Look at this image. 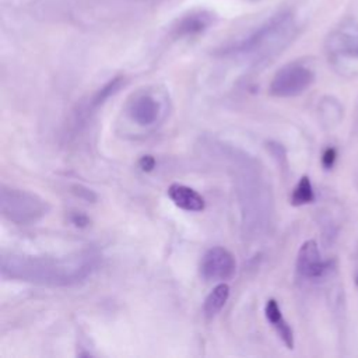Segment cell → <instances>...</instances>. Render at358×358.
<instances>
[{
    "label": "cell",
    "instance_id": "cell-1",
    "mask_svg": "<svg viewBox=\"0 0 358 358\" xmlns=\"http://www.w3.org/2000/svg\"><path fill=\"white\" fill-rule=\"evenodd\" d=\"M99 264V255L81 250L64 256L3 253L0 273L4 280L45 287H71L90 278Z\"/></svg>",
    "mask_w": 358,
    "mask_h": 358
},
{
    "label": "cell",
    "instance_id": "cell-2",
    "mask_svg": "<svg viewBox=\"0 0 358 358\" xmlns=\"http://www.w3.org/2000/svg\"><path fill=\"white\" fill-rule=\"evenodd\" d=\"M213 147L232 173L243 234L250 238L262 235L270 222L273 199L259 161L236 147L222 143Z\"/></svg>",
    "mask_w": 358,
    "mask_h": 358
},
{
    "label": "cell",
    "instance_id": "cell-3",
    "mask_svg": "<svg viewBox=\"0 0 358 358\" xmlns=\"http://www.w3.org/2000/svg\"><path fill=\"white\" fill-rule=\"evenodd\" d=\"M296 31L298 27L294 15L288 11L278 13L245 39L227 48L222 55L241 57L253 64L266 63L292 42Z\"/></svg>",
    "mask_w": 358,
    "mask_h": 358
},
{
    "label": "cell",
    "instance_id": "cell-4",
    "mask_svg": "<svg viewBox=\"0 0 358 358\" xmlns=\"http://www.w3.org/2000/svg\"><path fill=\"white\" fill-rule=\"evenodd\" d=\"M0 211L10 222L31 225L41 221L50 211V204L36 193L1 185Z\"/></svg>",
    "mask_w": 358,
    "mask_h": 358
},
{
    "label": "cell",
    "instance_id": "cell-5",
    "mask_svg": "<svg viewBox=\"0 0 358 358\" xmlns=\"http://www.w3.org/2000/svg\"><path fill=\"white\" fill-rule=\"evenodd\" d=\"M313 71L298 62L282 66L273 77L268 92L277 98H291L305 92L313 83Z\"/></svg>",
    "mask_w": 358,
    "mask_h": 358
},
{
    "label": "cell",
    "instance_id": "cell-6",
    "mask_svg": "<svg viewBox=\"0 0 358 358\" xmlns=\"http://www.w3.org/2000/svg\"><path fill=\"white\" fill-rule=\"evenodd\" d=\"M161 113V101L151 90H141L136 92L126 105V115L134 124L140 127H150L157 124Z\"/></svg>",
    "mask_w": 358,
    "mask_h": 358
},
{
    "label": "cell",
    "instance_id": "cell-7",
    "mask_svg": "<svg viewBox=\"0 0 358 358\" xmlns=\"http://www.w3.org/2000/svg\"><path fill=\"white\" fill-rule=\"evenodd\" d=\"M235 271L236 260L234 255L222 246L208 249L201 257L200 275L206 281H225L232 278Z\"/></svg>",
    "mask_w": 358,
    "mask_h": 358
},
{
    "label": "cell",
    "instance_id": "cell-8",
    "mask_svg": "<svg viewBox=\"0 0 358 358\" xmlns=\"http://www.w3.org/2000/svg\"><path fill=\"white\" fill-rule=\"evenodd\" d=\"M329 268V263L322 260L317 243L309 239L302 243L296 256V270L305 278H319Z\"/></svg>",
    "mask_w": 358,
    "mask_h": 358
},
{
    "label": "cell",
    "instance_id": "cell-9",
    "mask_svg": "<svg viewBox=\"0 0 358 358\" xmlns=\"http://www.w3.org/2000/svg\"><path fill=\"white\" fill-rule=\"evenodd\" d=\"M214 22V15L206 10H194L183 15L173 27V35L178 38L193 36L204 32Z\"/></svg>",
    "mask_w": 358,
    "mask_h": 358
},
{
    "label": "cell",
    "instance_id": "cell-10",
    "mask_svg": "<svg viewBox=\"0 0 358 358\" xmlns=\"http://www.w3.org/2000/svg\"><path fill=\"white\" fill-rule=\"evenodd\" d=\"M168 196L176 207H179L185 211L199 213V211H203L206 207L204 197L200 193H197L194 189L180 185V183H172L168 187Z\"/></svg>",
    "mask_w": 358,
    "mask_h": 358
},
{
    "label": "cell",
    "instance_id": "cell-11",
    "mask_svg": "<svg viewBox=\"0 0 358 358\" xmlns=\"http://www.w3.org/2000/svg\"><path fill=\"white\" fill-rule=\"evenodd\" d=\"M264 315L266 319L271 323V326L275 329L277 334L281 337L282 343L287 345V348H294V333L291 326L287 323V320L282 317L281 309L275 299H268L264 306Z\"/></svg>",
    "mask_w": 358,
    "mask_h": 358
},
{
    "label": "cell",
    "instance_id": "cell-12",
    "mask_svg": "<svg viewBox=\"0 0 358 358\" xmlns=\"http://www.w3.org/2000/svg\"><path fill=\"white\" fill-rule=\"evenodd\" d=\"M329 52L331 55H352L358 56V31H338L329 38Z\"/></svg>",
    "mask_w": 358,
    "mask_h": 358
},
{
    "label": "cell",
    "instance_id": "cell-13",
    "mask_svg": "<svg viewBox=\"0 0 358 358\" xmlns=\"http://www.w3.org/2000/svg\"><path fill=\"white\" fill-rule=\"evenodd\" d=\"M229 298V287L225 282H220L217 284L213 291L207 295L204 305H203V312L206 315V317L211 319L214 316H217L221 309L225 306L227 301Z\"/></svg>",
    "mask_w": 358,
    "mask_h": 358
},
{
    "label": "cell",
    "instance_id": "cell-14",
    "mask_svg": "<svg viewBox=\"0 0 358 358\" xmlns=\"http://www.w3.org/2000/svg\"><path fill=\"white\" fill-rule=\"evenodd\" d=\"M124 84V78L123 77H115L112 80H109L105 85H102L90 99L88 106H87V112L91 113L94 110H96L99 106H102L110 96H113Z\"/></svg>",
    "mask_w": 358,
    "mask_h": 358
},
{
    "label": "cell",
    "instance_id": "cell-15",
    "mask_svg": "<svg viewBox=\"0 0 358 358\" xmlns=\"http://www.w3.org/2000/svg\"><path fill=\"white\" fill-rule=\"evenodd\" d=\"M313 200H315V193H313L312 183L308 176H302L291 194V203L294 206H303V204L312 203Z\"/></svg>",
    "mask_w": 358,
    "mask_h": 358
},
{
    "label": "cell",
    "instance_id": "cell-16",
    "mask_svg": "<svg viewBox=\"0 0 358 358\" xmlns=\"http://www.w3.org/2000/svg\"><path fill=\"white\" fill-rule=\"evenodd\" d=\"M267 150L271 152V155L281 164V162H285V150L281 144L278 143H274V141H270L267 143Z\"/></svg>",
    "mask_w": 358,
    "mask_h": 358
},
{
    "label": "cell",
    "instance_id": "cell-17",
    "mask_svg": "<svg viewBox=\"0 0 358 358\" xmlns=\"http://www.w3.org/2000/svg\"><path fill=\"white\" fill-rule=\"evenodd\" d=\"M337 158V152L333 147H329L324 150L323 155H322V164L326 169H330L333 165H334V161Z\"/></svg>",
    "mask_w": 358,
    "mask_h": 358
},
{
    "label": "cell",
    "instance_id": "cell-18",
    "mask_svg": "<svg viewBox=\"0 0 358 358\" xmlns=\"http://www.w3.org/2000/svg\"><path fill=\"white\" fill-rule=\"evenodd\" d=\"M155 164L157 162H155V158L152 155H143L138 159V166L144 172H151L155 168Z\"/></svg>",
    "mask_w": 358,
    "mask_h": 358
},
{
    "label": "cell",
    "instance_id": "cell-19",
    "mask_svg": "<svg viewBox=\"0 0 358 358\" xmlns=\"http://www.w3.org/2000/svg\"><path fill=\"white\" fill-rule=\"evenodd\" d=\"M74 189H76L74 192H76L78 196L84 197V199L88 200V201H94V200L96 199V196H95L90 189H85V187H83V186H76Z\"/></svg>",
    "mask_w": 358,
    "mask_h": 358
},
{
    "label": "cell",
    "instance_id": "cell-20",
    "mask_svg": "<svg viewBox=\"0 0 358 358\" xmlns=\"http://www.w3.org/2000/svg\"><path fill=\"white\" fill-rule=\"evenodd\" d=\"M73 222L77 225V227H85L88 224V218L83 214H74L73 215Z\"/></svg>",
    "mask_w": 358,
    "mask_h": 358
}]
</instances>
